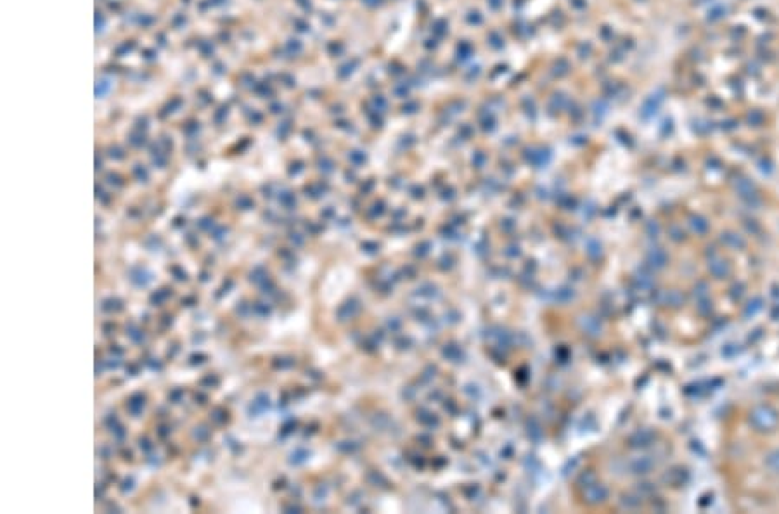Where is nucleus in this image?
I'll use <instances>...</instances> for the list:
<instances>
[{
	"instance_id": "nucleus-1",
	"label": "nucleus",
	"mask_w": 779,
	"mask_h": 514,
	"mask_svg": "<svg viewBox=\"0 0 779 514\" xmlns=\"http://www.w3.org/2000/svg\"><path fill=\"white\" fill-rule=\"evenodd\" d=\"M725 463L745 461V473L729 478L745 501L779 509V395H769L736 417Z\"/></svg>"
}]
</instances>
